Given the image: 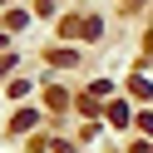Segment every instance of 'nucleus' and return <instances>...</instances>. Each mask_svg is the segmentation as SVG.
Instances as JSON below:
<instances>
[{
    "mask_svg": "<svg viewBox=\"0 0 153 153\" xmlns=\"http://www.w3.org/2000/svg\"><path fill=\"white\" fill-rule=\"evenodd\" d=\"M133 153H153V143H138V148H133Z\"/></svg>",
    "mask_w": 153,
    "mask_h": 153,
    "instance_id": "7ed1b4c3",
    "label": "nucleus"
},
{
    "mask_svg": "<svg viewBox=\"0 0 153 153\" xmlns=\"http://www.w3.org/2000/svg\"><path fill=\"white\" fill-rule=\"evenodd\" d=\"M15 133H25V128H35V109H25V114H15V123H10Z\"/></svg>",
    "mask_w": 153,
    "mask_h": 153,
    "instance_id": "f03ea898",
    "label": "nucleus"
},
{
    "mask_svg": "<svg viewBox=\"0 0 153 153\" xmlns=\"http://www.w3.org/2000/svg\"><path fill=\"white\" fill-rule=\"evenodd\" d=\"M64 35H99V20H64Z\"/></svg>",
    "mask_w": 153,
    "mask_h": 153,
    "instance_id": "f257e3e1",
    "label": "nucleus"
}]
</instances>
